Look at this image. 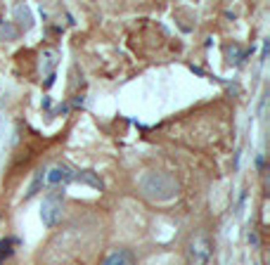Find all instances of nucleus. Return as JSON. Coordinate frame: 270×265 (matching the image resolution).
Returning a JSON list of instances; mask_svg holds the SVG:
<instances>
[{"mask_svg": "<svg viewBox=\"0 0 270 265\" xmlns=\"http://www.w3.org/2000/svg\"><path fill=\"white\" fill-rule=\"evenodd\" d=\"M140 190L145 197L150 199H157V202H166V199H173L178 194V182L173 180L171 175L166 173H145L140 180Z\"/></svg>", "mask_w": 270, "mask_h": 265, "instance_id": "nucleus-1", "label": "nucleus"}, {"mask_svg": "<svg viewBox=\"0 0 270 265\" xmlns=\"http://www.w3.org/2000/svg\"><path fill=\"white\" fill-rule=\"evenodd\" d=\"M214 242L206 232H195L187 242V263L190 265H206L211 261Z\"/></svg>", "mask_w": 270, "mask_h": 265, "instance_id": "nucleus-2", "label": "nucleus"}, {"mask_svg": "<svg viewBox=\"0 0 270 265\" xmlns=\"http://www.w3.org/2000/svg\"><path fill=\"white\" fill-rule=\"evenodd\" d=\"M62 197H64V192H50L48 197H45L43 202V209H41V218H43V223L48 227H54V225L59 223V218H62Z\"/></svg>", "mask_w": 270, "mask_h": 265, "instance_id": "nucleus-3", "label": "nucleus"}, {"mask_svg": "<svg viewBox=\"0 0 270 265\" xmlns=\"http://www.w3.org/2000/svg\"><path fill=\"white\" fill-rule=\"evenodd\" d=\"M76 180V170L69 166H53L50 170H45V182L50 185H66V182Z\"/></svg>", "mask_w": 270, "mask_h": 265, "instance_id": "nucleus-4", "label": "nucleus"}, {"mask_svg": "<svg viewBox=\"0 0 270 265\" xmlns=\"http://www.w3.org/2000/svg\"><path fill=\"white\" fill-rule=\"evenodd\" d=\"M135 263V256L130 254L128 249H116L105 258V265H133Z\"/></svg>", "mask_w": 270, "mask_h": 265, "instance_id": "nucleus-5", "label": "nucleus"}, {"mask_svg": "<svg viewBox=\"0 0 270 265\" xmlns=\"http://www.w3.org/2000/svg\"><path fill=\"white\" fill-rule=\"evenodd\" d=\"M14 17H17V21L24 26V31H29L33 26V17H31V10L26 7V5H17L14 7Z\"/></svg>", "mask_w": 270, "mask_h": 265, "instance_id": "nucleus-6", "label": "nucleus"}, {"mask_svg": "<svg viewBox=\"0 0 270 265\" xmlns=\"http://www.w3.org/2000/svg\"><path fill=\"white\" fill-rule=\"evenodd\" d=\"M43 182H45V170L38 168L36 173H33V180L31 185H29V192H26V199H31V197H36L38 192L43 190Z\"/></svg>", "mask_w": 270, "mask_h": 265, "instance_id": "nucleus-7", "label": "nucleus"}, {"mask_svg": "<svg viewBox=\"0 0 270 265\" xmlns=\"http://www.w3.org/2000/svg\"><path fill=\"white\" fill-rule=\"evenodd\" d=\"M76 180H83V182H88V185H93V187H98V190H102V182L90 173V170H86V173H76Z\"/></svg>", "mask_w": 270, "mask_h": 265, "instance_id": "nucleus-8", "label": "nucleus"}, {"mask_svg": "<svg viewBox=\"0 0 270 265\" xmlns=\"http://www.w3.org/2000/svg\"><path fill=\"white\" fill-rule=\"evenodd\" d=\"M57 53L54 50H45L43 53V59H45V69H48V74H53V69H54V64H57Z\"/></svg>", "mask_w": 270, "mask_h": 265, "instance_id": "nucleus-9", "label": "nucleus"}, {"mask_svg": "<svg viewBox=\"0 0 270 265\" xmlns=\"http://www.w3.org/2000/svg\"><path fill=\"white\" fill-rule=\"evenodd\" d=\"M0 33H2V36H5L7 41H12V38H17V31L12 29V24H10V21H5V24H2V29H0Z\"/></svg>", "mask_w": 270, "mask_h": 265, "instance_id": "nucleus-10", "label": "nucleus"}, {"mask_svg": "<svg viewBox=\"0 0 270 265\" xmlns=\"http://www.w3.org/2000/svg\"><path fill=\"white\" fill-rule=\"evenodd\" d=\"M66 109H69V105H59V106H57V109L53 111V114H50V116H64Z\"/></svg>", "mask_w": 270, "mask_h": 265, "instance_id": "nucleus-11", "label": "nucleus"}, {"mask_svg": "<svg viewBox=\"0 0 270 265\" xmlns=\"http://www.w3.org/2000/svg\"><path fill=\"white\" fill-rule=\"evenodd\" d=\"M54 78H57V76H54V71H53V74H48V78H45V83H43V88H45V90H50V88H53Z\"/></svg>", "mask_w": 270, "mask_h": 265, "instance_id": "nucleus-12", "label": "nucleus"}, {"mask_svg": "<svg viewBox=\"0 0 270 265\" xmlns=\"http://www.w3.org/2000/svg\"><path fill=\"white\" fill-rule=\"evenodd\" d=\"M268 50H270V41H263V50H261V62H266V57H268Z\"/></svg>", "mask_w": 270, "mask_h": 265, "instance_id": "nucleus-13", "label": "nucleus"}, {"mask_svg": "<svg viewBox=\"0 0 270 265\" xmlns=\"http://www.w3.org/2000/svg\"><path fill=\"white\" fill-rule=\"evenodd\" d=\"M249 242H251V246H259V234H256V232H249Z\"/></svg>", "mask_w": 270, "mask_h": 265, "instance_id": "nucleus-14", "label": "nucleus"}, {"mask_svg": "<svg viewBox=\"0 0 270 265\" xmlns=\"http://www.w3.org/2000/svg\"><path fill=\"white\" fill-rule=\"evenodd\" d=\"M50 105H53V102H50V97H43V106H45V109H50Z\"/></svg>", "mask_w": 270, "mask_h": 265, "instance_id": "nucleus-15", "label": "nucleus"}, {"mask_svg": "<svg viewBox=\"0 0 270 265\" xmlns=\"http://www.w3.org/2000/svg\"><path fill=\"white\" fill-rule=\"evenodd\" d=\"M0 258H2V256H0Z\"/></svg>", "mask_w": 270, "mask_h": 265, "instance_id": "nucleus-16", "label": "nucleus"}]
</instances>
